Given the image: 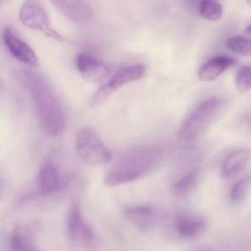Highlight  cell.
Returning <instances> with one entry per match:
<instances>
[{"mask_svg": "<svg viewBox=\"0 0 251 251\" xmlns=\"http://www.w3.org/2000/svg\"><path fill=\"white\" fill-rule=\"evenodd\" d=\"M17 77L33 101L42 131L51 137L62 135L67 123L65 113L46 78L29 70H20Z\"/></svg>", "mask_w": 251, "mask_h": 251, "instance_id": "1", "label": "cell"}, {"mask_svg": "<svg viewBox=\"0 0 251 251\" xmlns=\"http://www.w3.org/2000/svg\"><path fill=\"white\" fill-rule=\"evenodd\" d=\"M161 151L152 145H136L123 152L105 175V184L120 186L151 173L159 162Z\"/></svg>", "mask_w": 251, "mask_h": 251, "instance_id": "2", "label": "cell"}, {"mask_svg": "<svg viewBox=\"0 0 251 251\" xmlns=\"http://www.w3.org/2000/svg\"><path fill=\"white\" fill-rule=\"evenodd\" d=\"M223 106L220 98L213 97L201 102L185 120L179 136L185 141H192L201 136L214 121Z\"/></svg>", "mask_w": 251, "mask_h": 251, "instance_id": "3", "label": "cell"}, {"mask_svg": "<svg viewBox=\"0 0 251 251\" xmlns=\"http://www.w3.org/2000/svg\"><path fill=\"white\" fill-rule=\"evenodd\" d=\"M76 152L79 158L89 165L108 164L112 159V154L103 140L95 129L89 126L77 132Z\"/></svg>", "mask_w": 251, "mask_h": 251, "instance_id": "4", "label": "cell"}, {"mask_svg": "<svg viewBox=\"0 0 251 251\" xmlns=\"http://www.w3.org/2000/svg\"><path fill=\"white\" fill-rule=\"evenodd\" d=\"M20 21L28 28L38 30L57 42H62L64 37L52 27L49 14L45 5L36 0L23 2L19 13Z\"/></svg>", "mask_w": 251, "mask_h": 251, "instance_id": "5", "label": "cell"}, {"mask_svg": "<svg viewBox=\"0 0 251 251\" xmlns=\"http://www.w3.org/2000/svg\"><path fill=\"white\" fill-rule=\"evenodd\" d=\"M145 73V67L143 64H133L120 69L95 92L91 100V105L96 108L102 105L119 89L127 83L142 78Z\"/></svg>", "mask_w": 251, "mask_h": 251, "instance_id": "6", "label": "cell"}, {"mask_svg": "<svg viewBox=\"0 0 251 251\" xmlns=\"http://www.w3.org/2000/svg\"><path fill=\"white\" fill-rule=\"evenodd\" d=\"M67 230L73 243L79 248L87 249L95 245V232L85 220L77 204L72 205L69 211Z\"/></svg>", "mask_w": 251, "mask_h": 251, "instance_id": "7", "label": "cell"}, {"mask_svg": "<svg viewBox=\"0 0 251 251\" xmlns=\"http://www.w3.org/2000/svg\"><path fill=\"white\" fill-rule=\"evenodd\" d=\"M2 39L7 49L16 59L30 67L39 65V60L36 52L14 30L5 28L2 33Z\"/></svg>", "mask_w": 251, "mask_h": 251, "instance_id": "8", "label": "cell"}, {"mask_svg": "<svg viewBox=\"0 0 251 251\" xmlns=\"http://www.w3.org/2000/svg\"><path fill=\"white\" fill-rule=\"evenodd\" d=\"M76 66L82 77L90 83L102 81L108 74V67L98 57L81 52L76 58Z\"/></svg>", "mask_w": 251, "mask_h": 251, "instance_id": "9", "label": "cell"}, {"mask_svg": "<svg viewBox=\"0 0 251 251\" xmlns=\"http://www.w3.org/2000/svg\"><path fill=\"white\" fill-rule=\"evenodd\" d=\"M51 3L64 17L77 24H86L93 17L92 7L84 1L56 0Z\"/></svg>", "mask_w": 251, "mask_h": 251, "instance_id": "10", "label": "cell"}, {"mask_svg": "<svg viewBox=\"0 0 251 251\" xmlns=\"http://www.w3.org/2000/svg\"><path fill=\"white\" fill-rule=\"evenodd\" d=\"M175 226L178 234L185 238H194L199 236L206 227V222L203 217L188 211H182L176 215Z\"/></svg>", "mask_w": 251, "mask_h": 251, "instance_id": "11", "label": "cell"}, {"mask_svg": "<svg viewBox=\"0 0 251 251\" xmlns=\"http://www.w3.org/2000/svg\"><path fill=\"white\" fill-rule=\"evenodd\" d=\"M234 58L226 55L214 57L202 64L198 70V77L202 81H213L233 67Z\"/></svg>", "mask_w": 251, "mask_h": 251, "instance_id": "12", "label": "cell"}, {"mask_svg": "<svg viewBox=\"0 0 251 251\" xmlns=\"http://www.w3.org/2000/svg\"><path fill=\"white\" fill-rule=\"evenodd\" d=\"M251 159V151L248 148H242L230 152L222 164V176L230 178L239 174L246 167Z\"/></svg>", "mask_w": 251, "mask_h": 251, "instance_id": "13", "label": "cell"}, {"mask_svg": "<svg viewBox=\"0 0 251 251\" xmlns=\"http://www.w3.org/2000/svg\"><path fill=\"white\" fill-rule=\"evenodd\" d=\"M124 216L133 225L144 230L153 226L156 219V212L150 205H136L126 208Z\"/></svg>", "mask_w": 251, "mask_h": 251, "instance_id": "14", "label": "cell"}, {"mask_svg": "<svg viewBox=\"0 0 251 251\" xmlns=\"http://www.w3.org/2000/svg\"><path fill=\"white\" fill-rule=\"evenodd\" d=\"M38 187L39 192L44 195H49L57 192L61 184V176L53 164L42 166L38 175Z\"/></svg>", "mask_w": 251, "mask_h": 251, "instance_id": "15", "label": "cell"}, {"mask_svg": "<svg viewBox=\"0 0 251 251\" xmlns=\"http://www.w3.org/2000/svg\"><path fill=\"white\" fill-rule=\"evenodd\" d=\"M198 11L202 18L208 21L216 22L223 17V8L220 2L211 0H204L200 2Z\"/></svg>", "mask_w": 251, "mask_h": 251, "instance_id": "16", "label": "cell"}, {"mask_svg": "<svg viewBox=\"0 0 251 251\" xmlns=\"http://www.w3.org/2000/svg\"><path fill=\"white\" fill-rule=\"evenodd\" d=\"M251 186V174L247 175L238 180L230 189V201L236 203L243 201L248 195Z\"/></svg>", "mask_w": 251, "mask_h": 251, "instance_id": "17", "label": "cell"}, {"mask_svg": "<svg viewBox=\"0 0 251 251\" xmlns=\"http://www.w3.org/2000/svg\"><path fill=\"white\" fill-rule=\"evenodd\" d=\"M226 45L233 52L244 56H251V39L249 38L233 36L227 39Z\"/></svg>", "mask_w": 251, "mask_h": 251, "instance_id": "18", "label": "cell"}, {"mask_svg": "<svg viewBox=\"0 0 251 251\" xmlns=\"http://www.w3.org/2000/svg\"><path fill=\"white\" fill-rule=\"evenodd\" d=\"M9 244L11 251H37L28 238L20 230H14L11 233Z\"/></svg>", "mask_w": 251, "mask_h": 251, "instance_id": "19", "label": "cell"}, {"mask_svg": "<svg viewBox=\"0 0 251 251\" xmlns=\"http://www.w3.org/2000/svg\"><path fill=\"white\" fill-rule=\"evenodd\" d=\"M236 86L241 93L251 89V66L244 65L238 69L236 74Z\"/></svg>", "mask_w": 251, "mask_h": 251, "instance_id": "20", "label": "cell"}, {"mask_svg": "<svg viewBox=\"0 0 251 251\" xmlns=\"http://www.w3.org/2000/svg\"><path fill=\"white\" fill-rule=\"evenodd\" d=\"M198 173L197 170L189 172L181 177L174 186V191L178 195H184L195 186L198 180Z\"/></svg>", "mask_w": 251, "mask_h": 251, "instance_id": "21", "label": "cell"}, {"mask_svg": "<svg viewBox=\"0 0 251 251\" xmlns=\"http://www.w3.org/2000/svg\"><path fill=\"white\" fill-rule=\"evenodd\" d=\"M246 32L248 33V34L251 35V25L247 27Z\"/></svg>", "mask_w": 251, "mask_h": 251, "instance_id": "22", "label": "cell"}]
</instances>
